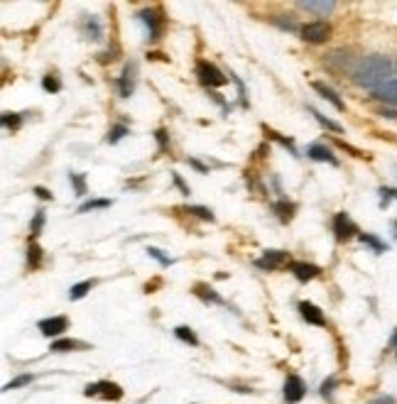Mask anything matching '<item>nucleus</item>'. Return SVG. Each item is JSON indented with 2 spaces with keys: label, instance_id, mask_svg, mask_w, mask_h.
I'll return each instance as SVG.
<instances>
[{
  "label": "nucleus",
  "instance_id": "nucleus-28",
  "mask_svg": "<svg viewBox=\"0 0 397 404\" xmlns=\"http://www.w3.org/2000/svg\"><path fill=\"white\" fill-rule=\"evenodd\" d=\"M125 135H128V128H125V126H115L113 130L108 132V143H110V145H115V143H118V140H123V137H125Z\"/></svg>",
  "mask_w": 397,
  "mask_h": 404
},
{
  "label": "nucleus",
  "instance_id": "nucleus-16",
  "mask_svg": "<svg viewBox=\"0 0 397 404\" xmlns=\"http://www.w3.org/2000/svg\"><path fill=\"white\" fill-rule=\"evenodd\" d=\"M132 74H135V64H128L125 69H123L121 79H118V88H121V96L128 98L132 93V86H135V81H132Z\"/></svg>",
  "mask_w": 397,
  "mask_h": 404
},
{
  "label": "nucleus",
  "instance_id": "nucleus-21",
  "mask_svg": "<svg viewBox=\"0 0 397 404\" xmlns=\"http://www.w3.org/2000/svg\"><path fill=\"white\" fill-rule=\"evenodd\" d=\"M0 123H3V128H10V130H18V128L23 126V115H20V113H3V118H0Z\"/></svg>",
  "mask_w": 397,
  "mask_h": 404
},
{
  "label": "nucleus",
  "instance_id": "nucleus-4",
  "mask_svg": "<svg viewBox=\"0 0 397 404\" xmlns=\"http://www.w3.org/2000/svg\"><path fill=\"white\" fill-rule=\"evenodd\" d=\"M84 394L86 397H104V399H110V402H118V399L123 397V390L115 385V382H96V385H88L86 390H84Z\"/></svg>",
  "mask_w": 397,
  "mask_h": 404
},
{
  "label": "nucleus",
  "instance_id": "nucleus-15",
  "mask_svg": "<svg viewBox=\"0 0 397 404\" xmlns=\"http://www.w3.org/2000/svg\"><path fill=\"white\" fill-rule=\"evenodd\" d=\"M302 10H309V12H317V15H328V12L336 10V3L334 0H304L300 3Z\"/></svg>",
  "mask_w": 397,
  "mask_h": 404
},
{
  "label": "nucleus",
  "instance_id": "nucleus-34",
  "mask_svg": "<svg viewBox=\"0 0 397 404\" xmlns=\"http://www.w3.org/2000/svg\"><path fill=\"white\" fill-rule=\"evenodd\" d=\"M27 382H32V375H20L18 380H12L10 385H5V390H18L23 385H27Z\"/></svg>",
  "mask_w": 397,
  "mask_h": 404
},
{
  "label": "nucleus",
  "instance_id": "nucleus-14",
  "mask_svg": "<svg viewBox=\"0 0 397 404\" xmlns=\"http://www.w3.org/2000/svg\"><path fill=\"white\" fill-rule=\"evenodd\" d=\"M306 157L314 162H328V165H339V160L334 157V152L328 147H324V145H309V150H306Z\"/></svg>",
  "mask_w": 397,
  "mask_h": 404
},
{
  "label": "nucleus",
  "instance_id": "nucleus-41",
  "mask_svg": "<svg viewBox=\"0 0 397 404\" xmlns=\"http://www.w3.org/2000/svg\"><path fill=\"white\" fill-rule=\"evenodd\" d=\"M189 165H191V167H196V169H199V171H206V167H204L202 162H196V160H189Z\"/></svg>",
  "mask_w": 397,
  "mask_h": 404
},
{
  "label": "nucleus",
  "instance_id": "nucleus-2",
  "mask_svg": "<svg viewBox=\"0 0 397 404\" xmlns=\"http://www.w3.org/2000/svg\"><path fill=\"white\" fill-rule=\"evenodd\" d=\"M196 76H199V81H202L204 86H208V88H219V86H224L226 81H228L224 76V71H219L211 62H196Z\"/></svg>",
  "mask_w": 397,
  "mask_h": 404
},
{
  "label": "nucleus",
  "instance_id": "nucleus-22",
  "mask_svg": "<svg viewBox=\"0 0 397 404\" xmlns=\"http://www.w3.org/2000/svg\"><path fill=\"white\" fill-rule=\"evenodd\" d=\"M309 113L314 115V118L319 120V123H322L324 128H326V130H334V132H344V128L339 126V123H334V120H328L326 115H322L319 113V110H314V108H309Z\"/></svg>",
  "mask_w": 397,
  "mask_h": 404
},
{
  "label": "nucleus",
  "instance_id": "nucleus-11",
  "mask_svg": "<svg viewBox=\"0 0 397 404\" xmlns=\"http://www.w3.org/2000/svg\"><path fill=\"white\" fill-rule=\"evenodd\" d=\"M375 101H383L387 106H397V79H390L380 86L378 91H373Z\"/></svg>",
  "mask_w": 397,
  "mask_h": 404
},
{
  "label": "nucleus",
  "instance_id": "nucleus-30",
  "mask_svg": "<svg viewBox=\"0 0 397 404\" xmlns=\"http://www.w3.org/2000/svg\"><path fill=\"white\" fill-rule=\"evenodd\" d=\"M265 132H267V135H270V137H275V140H277V143H280V145H285V147H289V152H292V154H297V150H294V143H292V140H289V137L277 135V132L267 130V128H265Z\"/></svg>",
  "mask_w": 397,
  "mask_h": 404
},
{
  "label": "nucleus",
  "instance_id": "nucleus-40",
  "mask_svg": "<svg viewBox=\"0 0 397 404\" xmlns=\"http://www.w3.org/2000/svg\"><path fill=\"white\" fill-rule=\"evenodd\" d=\"M380 115H383V118H392V120H397V110H380Z\"/></svg>",
  "mask_w": 397,
  "mask_h": 404
},
{
  "label": "nucleus",
  "instance_id": "nucleus-17",
  "mask_svg": "<svg viewBox=\"0 0 397 404\" xmlns=\"http://www.w3.org/2000/svg\"><path fill=\"white\" fill-rule=\"evenodd\" d=\"M76 348H84V343L74 341V338H59V341L52 343L54 353H67V350H76Z\"/></svg>",
  "mask_w": 397,
  "mask_h": 404
},
{
  "label": "nucleus",
  "instance_id": "nucleus-24",
  "mask_svg": "<svg viewBox=\"0 0 397 404\" xmlns=\"http://www.w3.org/2000/svg\"><path fill=\"white\" fill-rule=\"evenodd\" d=\"M275 211H277V216H280V221H289V218H292L294 204H289V201H277Z\"/></svg>",
  "mask_w": 397,
  "mask_h": 404
},
{
  "label": "nucleus",
  "instance_id": "nucleus-37",
  "mask_svg": "<svg viewBox=\"0 0 397 404\" xmlns=\"http://www.w3.org/2000/svg\"><path fill=\"white\" fill-rule=\"evenodd\" d=\"M35 194L40 196V199H45V201H52V194H49L45 187H35Z\"/></svg>",
  "mask_w": 397,
  "mask_h": 404
},
{
  "label": "nucleus",
  "instance_id": "nucleus-23",
  "mask_svg": "<svg viewBox=\"0 0 397 404\" xmlns=\"http://www.w3.org/2000/svg\"><path fill=\"white\" fill-rule=\"evenodd\" d=\"M174 333H177V338H179V341L189 343V346H199V338H196V336H194V331H191V329H187V326H179V329L174 331Z\"/></svg>",
  "mask_w": 397,
  "mask_h": 404
},
{
  "label": "nucleus",
  "instance_id": "nucleus-3",
  "mask_svg": "<svg viewBox=\"0 0 397 404\" xmlns=\"http://www.w3.org/2000/svg\"><path fill=\"white\" fill-rule=\"evenodd\" d=\"M302 40L304 42H311V45H322V42L328 40V34H331V27H328V23H324V20H314V23H306L304 27L300 29Z\"/></svg>",
  "mask_w": 397,
  "mask_h": 404
},
{
  "label": "nucleus",
  "instance_id": "nucleus-20",
  "mask_svg": "<svg viewBox=\"0 0 397 404\" xmlns=\"http://www.w3.org/2000/svg\"><path fill=\"white\" fill-rule=\"evenodd\" d=\"M93 285H96L93 279H84V282L74 285V287H71V292H69V299H81V296H86V292L91 289Z\"/></svg>",
  "mask_w": 397,
  "mask_h": 404
},
{
  "label": "nucleus",
  "instance_id": "nucleus-32",
  "mask_svg": "<svg viewBox=\"0 0 397 404\" xmlns=\"http://www.w3.org/2000/svg\"><path fill=\"white\" fill-rule=\"evenodd\" d=\"M71 184H74L76 194H79V196L86 194V182H84V177H81V174H71Z\"/></svg>",
  "mask_w": 397,
  "mask_h": 404
},
{
  "label": "nucleus",
  "instance_id": "nucleus-9",
  "mask_svg": "<svg viewBox=\"0 0 397 404\" xmlns=\"http://www.w3.org/2000/svg\"><path fill=\"white\" fill-rule=\"evenodd\" d=\"M289 272L300 279V282H309V279L319 277L322 270L317 265H309V262H289Z\"/></svg>",
  "mask_w": 397,
  "mask_h": 404
},
{
  "label": "nucleus",
  "instance_id": "nucleus-42",
  "mask_svg": "<svg viewBox=\"0 0 397 404\" xmlns=\"http://www.w3.org/2000/svg\"><path fill=\"white\" fill-rule=\"evenodd\" d=\"M390 343H392V346H397V331H395V333H392V338H390Z\"/></svg>",
  "mask_w": 397,
  "mask_h": 404
},
{
  "label": "nucleus",
  "instance_id": "nucleus-13",
  "mask_svg": "<svg viewBox=\"0 0 397 404\" xmlns=\"http://www.w3.org/2000/svg\"><path fill=\"white\" fill-rule=\"evenodd\" d=\"M140 20L147 25V32H150V40H160V32H162V17L157 15L155 10H143L140 12Z\"/></svg>",
  "mask_w": 397,
  "mask_h": 404
},
{
  "label": "nucleus",
  "instance_id": "nucleus-27",
  "mask_svg": "<svg viewBox=\"0 0 397 404\" xmlns=\"http://www.w3.org/2000/svg\"><path fill=\"white\" fill-rule=\"evenodd\" d=\"M147 255H150V257H155V260L160 262L162 268H169V265H172V260H169V257L165 255V252H162L160 248H147Z\"/></svg>",
  "mask_w": 397,
  "mask_h": 404
},
{
  "label": "nucleus",
  "instance_id": "nucleus-1",
  "mask_svg": "<svg viewBox=\"0 0 397 404\" xmlns=\"http://www.w3.org/2000/svg\"><path fill=\"white\" fill-rule=\"evenodd\" d=\"M392 62L383 54H370V57L361 59L358 67L353 69V84L368 91H378L380 86L390 81Z\"/></svg>",
  "mask_w": 397,
  "mask_h": 404
},
{
  "label": "nucleus",
  "instance_id": "nucleus-33",
  "mask_svg": "<svg viewBox=\"0 0 397 404\" xmlns=\"http://www.w3.org/2000/svg\"><path fill=\"white\" fill-rule=\"evenodd\" d=\"M361 240H363V243L373 245V248H375V250H378V252H383V250H385V245L380 243L378 238H373V235H365V233H361Z\"/></svg>",
  "mask_w": 397,
  "mask_h": 404
},
{
  "label": "nucleus",
  "instance_id": "nucleus-18",
  "mask_svg": "<svg viewBox=\"0 0 397 404\" xmlns=\"http://www.w3.org/2000/svg\"><path fill=\"white\" fill-rule=\"evenodd\" d=\"M194 294L202 296V299H206V302H211V304H224V299H221V296L216 294L211 287H206V285H196L194 287Z\"/></svg>",
  "mask_w": 397,
  "mask_h": 404
},
{
  "label": "nucleus",
  "instance_id": "nucleus-29",
  "mask_svg": "<svg viewBox=\"0 0 397 404\" xmlns=\"http://www.w3.org/2000/svg\"><path fill=\"white\" fill-rule=\"evenodd\" d=\"M42 86H45V91H52V93H57L59 88H62V84H59V79L57 76H45V79H42Z\"/></svg>",
  "mask_w": 397,
  "mask_h": 404
},
{
  "label": "nucleus",
  "instance_id": "nucleus-7",
  "mask_svg": "<svg viewBox=\"0 0 397 404\" xmlns=\"http://www.w3.org/2000/svg\"><path fill=\"white\" fill-rule=\"evenodd\" d=\"M334 233H336V238L339 240H348L358 233V228L351 218L346 216V213H336L334 216Z\"/></svg>",
  "mask_w": 397,
  "mask_h": 404
},
{
  "label": "nucleus",
  "instance_id": "nucleus-6",
  "mask_svg": "<svg viewBox=\"0 0 397 404\" xmlns=\"http://www.w3.org/2000/svg\"><path fill=\"white\" fill-rule=\"evenodd\" d=\"M304 394H306V388H304V382H302V377L289 375L287 382H285V399H287L289 404H297V402H302Z\"/></svg>",
  "mask_w": 397,
  "mask_h": 404
},
{
  "label": "nucleus",
  "instance_id": "nucleus-38",
  "mask_svg": "<svg viewBox=\"0 0 397 404\" xmlns=\"http://www.w3.org/2000/svg\"><path fill=\"white\" fill-rule=\"evenodd\" d=\"M174 184H177V187L182 189V194H187V196H189V187H187V184L182 182V177H179V174H174Z\"/></svg>",
  "mask_w": 397,
  "mask_h": 404
},
{
  "label": "nucleus",
  "instance_id": "nucleus-31",
  "mask_svg": "<svg viewBox=\"0 0 397 404\" xmlns=\"http://www.w3.org/2000/svg\"><path fill=\"white\" fill-rule=\"evenodd\" d=\"M42 226H45V211H37V213H35V221L29 223V230H32V235L40 233Z\"/></svg>",
  "mask_w": 397,
  "mask_h": 404
},
{
  "label": "nucleus",
  "instance_id": "nucleus-39",
  "mask_svg": "<svg viewBox=\"0 0 397 404\" xmlns=\"http://www.w3.org/2000/svg\"><path fill=\"white\" fill-rule=\"evenodd\" d=\"M392 402H395L392 397H378V399H373L370 404H392Z\"/></svg>",
  "mask_w": 397,
  "mask_h": 404
},
{
  "label": "nucleus",
  "instance_id": "nucleus-36",
  "mask_svg": "<svg viewBox=\"0 0 397 404\" xmlns=\"http://www.w3.org/2000/svg\"><path fill=\"white\" fill-rule=\"evenodd\" d=\"M88 32H93V40H101V25H98V20H88Z\"/></svg>",
  "mask_w": 397,
  "mask_h": 404
},
{
  "label": "nucleus",
  "instance_id": "nucleus-12",
  "mask_svg": "<svg viewBox=\"0 0 397 404\" xmlns=\"http://www.w3.org/2000/svg\"><path fill=\"white\" fill-rule=\"evenodd\" d=\"M311 88H314V91H317L319 96L324 98V101L331 103V106H334L336 110H344V108H346V103L339 98V93H336L334 88H328L326 84H322V81H314V84H311Z\"/></svg>",
  "mask_w": 397,
  "mask_h": 404
},
{
  "label": "nucleus",
  "instance_id": "nucleus-10",
  "mask_svg": "<svg viewBox=\"0 0 397 404\" xmlns=\"http://www.w3.org/2000/svg\"><path fill=\"white\" fill-rule=\"evenodd\" d=\"M300 313H302V319H304L306 324L326 326V316L322 313V309L314 307L311 302H302V304H300Z\"/></svg>",
  "mask_w": 397,
  "mask_h": 404
},
{
  "label": "nucleus",
  "instance_id": "nucleus-25",
  "mask_svg": "<svg viewBox=\"0 0 397 404\" xmlns=\"http://www.w3.org/2000/svg\"><path fill=\"white\" fill-rule=\"evenodd\" d=\"M187 213H194V216L202 218V221H213V213L208 209H204V206H189Z\"/></svg>",
  "mask_w": 397,
  "mask_h": 404
},
{
  "label": "nucleus",
  "instance_id": "nucleus-35",
  "mask_svg": "<svg viewBox=\"0 0 397 404\" xmlns=\"http://www.w3.org/2000/svg\"><path fill=\"white\" fill-rule=\"evenodd\" d=\"M155 137H157V145H160V150H167V145H169L167 130H157V132H155Z\"/></svg>",
  "mask_w": 397,
  "mask_h": 404
},
{
  "label": "nucleus",
  "instance_id": "nucleus-8",
  "mask_svg": "<svg viewBox=\"0 0 397 404\" xmlns=\"http://www.w3.org/2000/svg\"><path fill=\"white\" fill-rule=\"evenodd\" d=\"M67 326H69V321H67V316H52V319L40 321V331H42V333H45L47 338H52V336H62L64 331H67Z\"/></svg>",
  "mask_w": 397,
  "mask_h": 404
},
{
  "label": "nucleus",
  "instance_id": "nucleus-5",
  "mask_svg": "<svg viewBox=\"0 0 397 404\" xmlns=\"http://www.w3.org/2000/svg\"><path fill=\"white\" fill-rule=\"evenodd\" d=\"M287 260H289V255L287 252H282V250H265V255L255 262V268L277 270V268H282V265H287Z\"/></svg>",
  "mask_w": 397,
  "mask_h": 404
},
{
  "label": "nucleus",
  "instance_id": "nucleus-19",
  "mask_svg": "<svg viewBox=\"0 0 397 404\" xmlns=\"http://www.w3.org/2000/svg\"><path fill=\"white\" fill-rule=\"evenodd\" d=\"M27 265L32 270H37L42 265V248L37 243H29V248H27Z\"/></svg>",
  "mask_w": 397,
  "mask_h": 404
},
{
  "label": "nucleus",
  "instance_id": "nucleus-26",
  "mask_svg": "<svg viewBox=\"0 0 397 404\" xmlns=\"http://www.w3.org/2000/svg\"><path fill=\"white\" fill-rule=\"evenodd\" d=\"M110 201L108 199H96V201H86V204H81V213H86V211H93V209H108Z\"/></svg>",
  "mask_w": 397,
  "mask_h": 404
}]
</instances>
